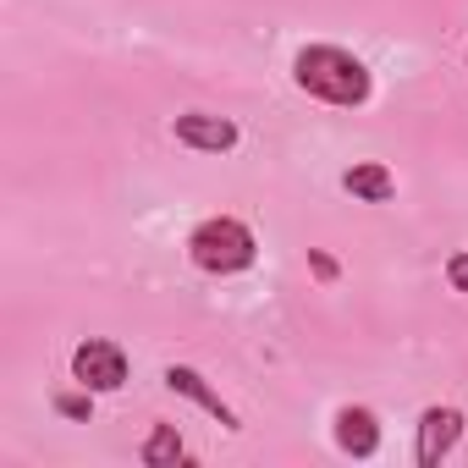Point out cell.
<instances>
[{
    "label": "cell",
    "instance_id": "obj_12",
    "mask_svg": "<svg viewBox=\"0 0 468 468\" xmlns=\"http://www.w3.org/2000/svg\"><path fill=\"white\" fill-rule=\"evenodd\" d=\"M309 265H314V276H320V282H336V260H331V254H320V249H314V254H309Z\"/></svg>",
    "mask_w": 468,
    "mask_h": 468
},
{
    "label": "cell",
    "instance_id": "obj_6",
    "mask_svg": "<svg viewBox=\"0 0 468 468\" xmlns=\"http://www.w3.org/2000/svg\"><path fill=\"white\" fill-rule=\"evenodd\" d=\"M160 380H165V391H176V397L198 402V408H204V413H209L215 424H226V430H243L238 408H231V402H226V397H220V391H215V386H209V380L198 375V369H187V364H171V369H165Z\"/></svg>",
    "mask_w": 468,
    "mask_h": 468
},
{
    "label": "cell",
    "instance_id": "obj_3",
    "mask_svg": "<svg viewBox=\"0 0 468 468\" xmlns=\"http://www.w3.org/2000/svg\"><path fill=\"white\" fill-rule=\"evenodd\" d=\"M72 380L89 391H122L127 386V353L105 336H89L72 347Z\"/></svg>",
    "mask_w": 468,
    "mask_h": 468
},
{
    "label": "cell",
    "instance_id": "obj_8",
    "mask_svg": "<svg viewBox=\"0 0 468 468\" xmlns=\"http://www.w3.org/2000/svg\"><path fill=\"white\" fill-rule=\"evenodd\" d=\"M342 187H347L358 204H386V198L397 193V176H391L380 160H358V165L342 171Z\"/></svg>",
    "mask_w": 468,
    "mask_h": 468
},
{
    "label": "cell",
    "instance_id": "obj_9",
    "mask_svg": "<svg viewBox=\"0 0 468 468\" xmlns=\"http://www.w3.org/2000/svg\"><path fill=\"white\" fill-rule=\"evenodd\" d=\"M138 457H144V468H176V463L187 457V446H182V430H176V424H154V430L144 435Z\"/></svg>",
    "mask_w": 468,
    "mask_h": 468
},
{
    "label": "cell",
    "instance_id": "obj_11",
    "mask_svg": "<svg viewBox=\"0 0 468 468\" xmlns=\"http://www.w3.org/2000/svg\"><path fill=\"white\" fill-rule=\"evenodd\" d=\"M446 282H452V292H468V249H457L446 260Z\"/></svg>",
    "mask_w": 468,
    "mask_h": 468
},
{
    "label": "cell",
    "instance_id": "obj_10",
    "mask_svg": "<svg viewBox=\"0 0 468 468\" xmlns=\"http://www.w3.org/2000/svg\"><path fill=\"white\" fill-rule=\"evenodd\" d=\"M56 413L89 424V419H94V391H89V386H83V391H61V397H56Z\"/></svg>",
    "mask_w": 468,
    "mask_h": 468
},
{
    "label": "cell",
    "instance_id": "obj_1",
    "mask_svg": "<svg viewBox=\"0 0 468 468\" xmlns=\"http://www.w3.org/2000/svg\"><path fill=\"white\" fill-rule=\"evenodd\" d=\"M292 83H298L309 100H325V105H336V111H358V105H369V94H375L369 67H364L353 50H342V45H303V50L292 56Z\"/></svg>",
    "mask_w": 468,
    "mask_h": 468
},
{
    "label": "cell",
    "instance_id": "obj_4",
    "mask_svg": "<svg viewBox=\"0 0 468 468\" xmlns=\"http://www.w3.org/2000/svg\"><path fill=\"white\" fill-rule=\"evenodd\" d=\"M457 441H463V408H424L419 413V435H413L419 468H441Z\"/></svg>",
    "mask_w": 468,
    "mask_h": 468
},
{
    "label": "cell",
    "instance_id": "obj_7",
    "mask_svg": "<svg viewBox=\"0 0 468 468\" xmlns=\"http://www.w3.org/2000/svg\"><path fill=\"white\" fill-rule=\"evenodd\" d=\"M331 435H336V452H347V457H375L380 452V419L369 408H336Z\"/></svg>",
    "mask_w": 468,
    "mask_h": 468
},
{
    "label": "cell",
    "instance_id": "obj_2",
    "mask_svg": "<svg viewBox=\"0 0 468 468\" xmlns=\"http://www.w3.org/2000/svg\"><path fill=\"white\" fill-rule=\"evenodd\" d=\"M187 260L204 276H238L260 260V238L249 231V220L238 215H209L187 231Z\"/></svg>",
    "mask_w": 468,
    "mask_h": 468
},
{
    "label": "cell",
    "instance_id": "obj_5",
    "mask_svg": "<svg viewBox=\"0 0 468 468\" xmlns=\"http://www.w3.org/2000/svg\"><path fill=\"white\" fill-rule=\"evenodd\" d=\"M171 133H176V144H187L198 154H231V149H238V138H243L231 116H209V111H182L171 122Z\"/></svg>",
    "mask_w": 468,
    "mask_h": 468
}]
</instances>
